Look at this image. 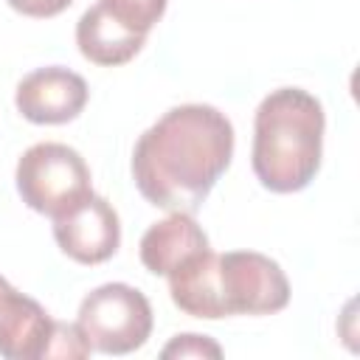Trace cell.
I'll return each instance as SVG.
<instances>
[{"label":"cell","mask_w":360,"mask_h":360,"mask_svg":"<svg viewBox=\"0 0 360 360\" xmlns=\"http://www.w3.org/2000/svg\"><path fill=\"white\" fill-rule=\"evenodd\" d=\"M233 158V124L211 104L166 110L132 149L141 197L169 214H197Z\"/></svg>","instance_id":"6da1fadb"},{"label":"cell","mask_w":360,"mask_h":360,"mask_svg":"<svg viewBox=\"0 0 360 360\" xmlns=\"http://www.w3.org/2000/svg\"><path fill=\"white\" fill-rule=\"evenodd\" d=\"M326 115L304 87H278L262 98L253 115L250 163L256 180L273 194L307 188L323 158Z\"/></svg>","instance_id":"7a4b0ae2"},{"label":"cell","mask_w":360,"mask_h":360,"mask_svg":"<svg viewBox=\"0 0 360 360\" xmlns=\"http://www.w3.org/2000/svg\"><path fill=\"white\" fill-rule=\"evenodd\" d=\"M76 326L93 352L121 357L138 352L149 340L155 318L149 298L138 287L110 281L82 298Z\"/></svg>","instance_id":"3957f363"},{"label":"cell","mask_w":360,"mask_h":360,"mask_svg":"<svg viewBox=\"0 0 360 360\" xmlns=\"http://www.w3.org/2000/svg\"><path fill=\"white\" fill-rule=\"evenodd\" d=\"M14 183L22 202L51 219L65 214L93 191L90 166L84 163V158L73 146L56 141L28 146L17 160Z\"/></svg>","instance_id":"277c9868"},{"label":"cell","mask_w":360,"mask_h":360,"mask_svg":"<svg viewBox=\"0 0 360 360\" xmlns=\"http://www.w3.org/2000/svg\"><path fill=\"white\" fill-rule=\"evenodd\" d=\"M217 287L225 318L273 315L290 304V281L281 264L256 250L219 253Z\"/></svg>","instance_id":"5b68a950"},{"label":"cell","mask_w":360,"mask_h":360,"mask_svg":"<svg viewBox=\"0 0 360 360\" xmlns=\"http://www.w3.org/2000/svg\"><path fill=\"white\" fill-rule=\"evenodd\" d=\"M53 239L59 250L79 264H101L121 245V219L115 208L96 191L65 214L53 217Z\"/></svg>","instance_id":"8992f818"},{"label":"cell","mask_w":360,"mask_h":360,"mask_svg":"<svg viewBox=\"0 0 360 360\" xmlns=\"http://www.w3.org/2000/svg\"><path fill=\"white\" fill-rule=\"evenodd\" d=\"M87 82L76 70L62 65H48L25 73L14 90L17 112L25 121L42 127H56L79 118L87 107Z\"/></svg>","instance_id":"52a82bcc"},{"label":"cell","mask_w":360,"mask_h":360,"mask_svg":"<svg viewBox=\"0 0 360 360\" xmlns=\"http://www.w3.org/2000/svg\"><path fill=\"white\" fill-rule=\"evenodd\" d=\"M56 323L45 307L0 276V357L6 360H48Z\"/></svg>","instance_id":"ba28073f"},{"label":"cell","mask_w":360,"mask_h":360,"mask_svg":"<svg viewBox=\"0 0 360 360\" xmlns=\"http://www.w3.org/2000/svg\"><path fill=\"white\" fill-rule=\"evenodd\" d=\"M211 248L205 231L197 225L194 214H169L166 219L146 228L138 253L141 264L155 276H169L194 253Z\"/></svg>","instance_id":"9c48e42d"},{"label":"cell","mask_w":360,"mask_h":360,"mask_svg":"<svg viewBox=\"0 0 360 360\" xmlns=\"http://www.w3.org/2000/svg\"><path fill=\"white\" fill-rule=\"evenodd\" d=\"M217 259L219 253L205 248L166 276L169 295L180 312L191 318H205V321L225 318L219 304V287H217Z\"/></svg>","instance_id":"30bf717a"},{"label":"cell","mask_w":360,"mask_h":360,"mask_svg":"<svg viewBox=\"0 0 360 360\" xmlns=\"http://www.w3.org/2000/svg\"><path fill=\"white\" fill-rule=\"evenodd\" d=\"M76 45L87 62L98 68H118L141 53V48L146 45V37L121 28L96 3L76 22Z\"/></svg>","instance_id":"8fae6325"},{"label":"cell","mask_w":360,"mask_h":360,"mask_svg":"<svg viewBox=\"0 0 360 360\" xmlns=\"http://www.w3.org/2000/svg\"><path fill=\"white\" fill-rule=\"evenodd\" d=\"M98 6L121 28L146 37L163 20L169 0H98Z\"/></svg>","instance_id":"7c38bea8"},{"label":"cell","mask_w":360,"mask_h":360,"mask_svg":"<svg viewBox=\"0 0 360 360\" xmlns=\"http://www.w3.org/2000/svg\"><path fill=\"white\" fill-rule=\"evenodd\" d=\"M160 357H166V360L169 357H177V360H183V357H222V346L217 340H211L208 335L183 332V335H174L163 346Z\"/></svg>","instance_id":"4fadbf2b"}]
</instances>
